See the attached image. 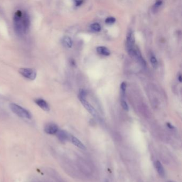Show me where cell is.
<instances>
[{"label": "cell", "mask_w": 182, "mask_h": 182, "mask_svg": "<svg viewBox=\"0 0 182 182\" xmlns=\"http://www.w3.org/2000/svg\"><path fill=\"white\" fill-rule=\"evenodd\" d=\"M75 5L76 6H79L80 5H81V4H82L83 2L82 1H76L75 2Z\"/></svg>", "instance_id": "obj_19"}, {"label": "cell", "mask_w": 182, "mask_h": 182, "mask_svg": "<svg viewBox=\"0 0 182 182\" xmlns=\"http://www.w3.org/2000/svg\"><path fill=\"white\" fill-rule=\"evenodd\" d=\"M115 18L113 17H110L107 18L106 19L105 22L106 23H109V24H111V23H115Z\"/></svg>", "instance_id": "obj_18"}, {"label": "cell", "mask_w": 182, "mask_h": 182, "mask_svg": "<svg viewBox=\"0 0 182 182\" xmlns=\"http://www.w3.org/2000/svg\"><path fill=\"white\" fill-rule=\"evenodd\" d=\"M35 103L45 111H50V106L45 100L41 98H38L35 100Z\"/></svg>", "instance_id": "obj_6"}, {"label": "cell", "mask_w": 182, "mask_h": 182, "mask_svg": "<svg viewBox=\"0 0 182 182\" xmlns=\"http://www.w3.org/2000/svg\"><path fill=\"white\" fill-rule=\"evenodd\" d=\"M56 135L59 139L62 142L65 141L70 138V136L68 135V133L63 130H59Z\"/></svg>", "instance_id": "obj_8"}, {"label": "cell", "mask_w": 182, "mask_h": 182, "mask_svg": "<svg viewBox=\"0 0 182 182\" xmlns=\"http://www.w3.org/2000/svg\"><path fill=\"white\" fill-rule=\"evenodd\" d=\"M63 43L64 44L65 47L70 48L72 47L73 45V41L70 37L69 36H65L63 39Z\"/></svg>", "instance_id": "obj_12"}, {"label": "cell", "mask_w": 182, "mask_h": 182, "mask_svg": "<svg viewBox=\"0 0 182 182\" xmlns=\"http://www.w3.org/2000/svg\"><path fill=\"white\" fill-rule=\"evenodd\" d=\"M96 50H97V53L101 55L108 56L110 55L109 50L105 47H103V46L98 47L96 49Z\"/></svg>", "instance_id": "obj_10"}, {"label": "cell", "mask_w": 182, "mask_h": 182, "mask_svg": "<svg viewBox=\"0 0 182 182\" xmlns=\"http://www.w3.org/2000/svg\"><path fill=\"white\" fill-rule=\"evenodd\" d=\"M91 30L94 32H100L101 30V26L98 23H94L90 26Z\"/></svg>", "instance_id": "obj_13"}, {"label": "cell", "mask_w": 182, "mask_h": 182, "mask_svg": "<svg viewBox=\"0 0 182 182\" xmlns=\"http://www.w3.org/2000/svg\"><path fill=\"white\" fill-rule=\"evenodd\" d=\"M87 96V91L84 89H80L79 91V100L85 99Z\"/></svg>", "instance_id": "obj_17"}, {"label": "cell", "mask_w": 182, "mask_h": 182, "mask_svg": "<svg viewBox=\"0 0 182 182\" xmlns=\"http://www.w3.org/2000/svg\"><path fill=\"white\" fill-rule=\"evenodd\" d=\"M14 27L18 35H23L29 31L31 20L28 14L24 10H18L14 16Z\"/></svg>", "instance_id": "obj_1"}, {"label": "cell", "mask_w": 182, "mask_h": 182, "mask_svg": "<svg viewBox=\"0 0 182 182\" xmlns=\"http://www.w3.org/2000/svg\"><path fill=\"white\" fill-rule=\"evenodd\" d=\"M134 44H135L134 36L133 35L132 32L130 31L128 33L127 37V48L129 49L130 48L134 47L135 46Z\"/></svg>", "instance_id": "obj_7"}, {"label": "cell", "mask_w": 182, "mask_h": 182, "mask_svg": "<svg viewBox=\"0 0 182 182\" xmlns=\"http://www.w3.org/2000/svg\"><path fill=\"white\" fill-rule=\"evenodd\" d=\"M155 167L157 170L159 175L161 177H164V168L163 167L161 163L159 161H156L155 162Z\"/></svg>", "instance_id": "obj_11"}, {"label": "cell", "mask_w": 182, "mask_h": 182, "mask_svg": "<svg viewBox=\"0 0 182 182\" xmlns=\"http://www.w3.org/2000/svg\"><path fill=\"white\" fill-rule=\"evenodd\" d=\"M178 80H179V82L182 81V76L181 75H179V76H178Z\"/></svg>", "instance_id": "obj_21"}, {"label": "cell", "mask_w": 182, "mask_h": 182, "mask_svg": "<svg viewBox=\"0 0 182 182\" xmlns=\"http://www.w3.org/2000/svg\"><path fill=\"white\" fill-rule=\"evenodd\" d=\"M70 141L74 145H75L76 146L79 147L80 149L85 150V145L83 144L82 142L80 141L79 139H78L76 137L73 136H70Z\"/></svg>", "instance_id": "obj_9"}, {"label": "cell", "mask_w": 182, "mask_h": 182, "mask_svg": "<svg viewBox=\"0 0 182 182\" xmlns=\"http://www.w3.org/2000/svg\"><path fill=\"white\" fill-rule=\"evenodd\" d=\"M167 124L168 126V127H170V128H173V127H171L172 126L170 125V123H168Z\"/></svg>", "instance_id": "obj_22"}, {"label": "cell", "mask_w": 182, "mask_h": 182, "mask_svg": "<svg viewBox=\"0 0 182 182\" xmlns=\"http://www.w3.org/2000/svg\"><path fill=\"white\" fill-rule=\"evenodd\" d=\"M10 108L12 112L19 117L27 119H31L32 115L28 110L23 108L21 106L18 105L15 103H11L10 104Z\"/></svg>", "instance_id": "obj_2"}, {"label": "cell", "mask_w": 182, "mask_h": 182, "mask_svg": "<svg viewBox=\"0 0 182 182\" xmlns=\"http://www.w3.org/2000/svg\"></svg>", "instance_id": "obj_23"}, {"label": "cell", "mask_w": 182, "mask_h": 182, "mask_svg": "<svg viewBox=\"0 0 182 182\" xmlns=\"http://www.w3.org/2000/svg\"><path fill=\"white\" fill-rule=\"evenodd\" d=\"M121 106L125 111H128L129 110V107L128 105V104L127 103L126 101L124 100V98L123 97H121Z\"/></svg>", "instance_id": "obj_14"}, {"label": "cell", "mask_w": 182, "mask_h": 182, "mask_svg": "<svg viewBox=\"0 0 182 182\" xmlns=\"http://www.w3.org/2000/svg\"><path fill=\"white\" fill-rule=\"evenodd\" d=\"M19 72L23 77L31 80H35L37 75L36 70L31 68H21Z\"/></svg>", "instance_id": "obj_3"}, {"label": "cell", "mask_w": 182, "mask_h": 182, "mask_svg": "<svg viewBox=\"0 0 182 182\" xmlns=\"http://www.w3.org/2000/svg\"><path fill=\"white\" fill-rule=\"evenodd\" d=\"M150 61H151V63L152 65L153 68H157V66H158V61H157V59L156 58L155 56H153V55H152V56H151Z\"/></svg>", "instance_id": "obj_15"}, {"label": "cell", "mask_w": 182, "mask_h": 182, "mask_svg": "<svg viewBox=\"0 0 182 182\" xmlns=\"http://www.w3.org/2000/svg\"><path fill=\"white\" fill-rule=\"evenodd\" d=\"M127 85L125 82H122L121 85V95L122 97H124L125 96L126 94V90Z\"/></svg>", "instance_id": "obj_16"}, {"label": "cell", "mask_w": 182, "mask_h": 182, "mask_svg": "<svg viewBox=\"0 0 182 182\" xmlns=\"http://www.w3.org/2000/svg\"><path fill=\"white\" fill-rule=\"evenodd\" d=\"M58 130V127L57 126V125H56L55 123H47L44 127V132L50 135L56 134Z\"/></svg>", "instance_id": "obj_4"}, {"label": "cell", "mask_w": 182, "mask_h": 182, "mask_svg": "<svg viewBox=\"0 0 182 182\" xmlns=\"http://www.w3.org/2000/svg\"><path fill=\"white\" fill-rule=\"evenodd\" d=\"M162 1H157L156 3V5L155 6H160L162 4Z\"/></svg>", "instance_id": "obj_20"}, {"label": "cell", "mask_w": 182, "mask_h": 182, "mask_svg": "<svg viewBox=\"0 0 182 182\" xmlns=\"http://www.w3.org/2000/svg\"><path fill=\"white\" fill-rule=\"evenodd\" d=\"M81 102L82 103V105L85 107V109L88 111L92 115H93L94 117L97 116V112L96 111V109H94V107L91 105L90 103L88 102L86 99H82V100H80Z\"/></svg>", "instance_id": "obj_5"}]
</instances>
